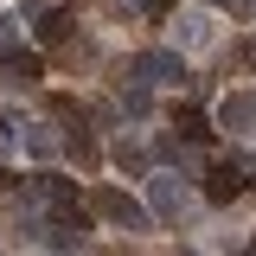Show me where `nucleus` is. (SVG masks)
I'll use <instances>...</instances> for the list:
<instances>
[{
	"label": "nucleus",
	"instance_id": "39448f33",
	"mask_svg": "<svg viewBox=\"0 0 256 256\" xmlns=\"http://www.w3.org/2000/svg\"><path fill=\"white\" fill-rule=\"evenodd\" d=\"M180 212H186L180 180H173V173H154V218H180Z\"/></svg>",
	"mask_w": 256,
	"mask_h": 256
},
{
	"label": "nucleus",
	"instance_id": "9d476101",
	"mask_svg": "<svg viewBox=\"0 0 256 256\" xmlns=\"http://www.w3.org/2000/svg\"><path fill=\"white\" fill-rule=\"evenodd\" d=\"M26 148H32V154H52L58 141H52V128H26Z\"/></svg>",
	"mask_w": 256,
	"mask_h": 256
},
{
	"label": "nucleus",
	"instance_id": "ddd939ff",
	"mask_svg": "<svg viewBox=\"0 0 256 256\" xmlns=\"http://www.w3.org/2000/svg\"><path fill=\"white\" fill-rule=\"evenodd\" d=\"M218 6H230V13H250V6H256V0H218Z\"/></svg>",
	"mask_w": 256,
	"mask_h": 256
},
{
	"label": "nucleus",
	"instance_id": "9b49d317",
	"mask_svg": "<svg viewBox=\"0 0 256 256\" xmlns=\"http://www.w3.org/2000/svg\"><path fill=\"white\" fill-rule=\"evenodd\" d=\"M116 160H122L128 173H141V166H148V160H141V148H128V141H122V148H116Z\"/></svg>",
	"mask_w": 256,
	"mask_h": 256
},
{
	"label": "nucleus",
	"instance_id": "20e7f679",
	"mask_svg": "<svg viewBox=\"0 0 256 256\" xmlns=\"http://www.w3.org/2000/svg\"><path fill=\"white\" fill-rule=\"evenodd\" d=\"M237 192H244V166H230V160H224V166H212V173H205V198H212V205L237 198Z\"/></svg>",
	"mask_w": 256,
	"mask_h": 256
},
{
	"label": "nucleus",
	"instance_id": "423d86ee",
	"mask_svg": "<svg viewBox=\"0 0 256 256\" xmlns=\"http://www.w3.org/2000/svg\"><path fill=\"white\" fill-rule=\"evenodd\" d=\"M70 32H77V20H70V13H38V45H64Z\"/></svg>",
	"mask_w": 256,
	"mask_h": 256
},
{
	"label": "nucleus",
	"instance_id": "6e6552de",
	"mask_svg": "<svg viewBox=\"0 0 256 256\" xmlns=\"http://www.w3.org/2000/svg\"><path fill=\"white\" fill-rule=\"evenodd\" d=\"M6 70H13L20 84H38V77H45V64L32 58V52H6Z\"/></svg>",
	"mask_w": 256,
	"mask_h": 256
},
{
	"label": "nucleus",
	"instance_id": "f8f14e48",
	"mask_svg": "<svg viewBox=\"0 0 256 256\" xmlns=\"http://www.w3.org/2000/svg\"><path fill=\"white\" fill-rule=\"evenodd\" d=\"M237 64H250V70H256V38H250V45H237Z\"/></svg>",
	"mask_w": 256,
	"mask_h": 256
},
{
	"label": "nucleus",
	"instance_id": "f03ea898",
	"mask_svg": "<svg viewBox=\"0 0 256 256\" xmlns=\"http://www.w3.org/2000/svg\"><path fill=\"white\" fill-rule=\"evenodd\" d=\"M122 70H128V77H141V84H180V77H186L180 52H141V58H128Z\"/></svg>",
	"mask_w": 256,
	"mask_h": 256
},
{
	"label": "nucleus",
	"instance_id": "2eb2a0df",
	"mask_svg": "<svg viewBox=\"0 0 256 256\" xmlns=\"http://www.w3.org/2000/svg\"><path fill=\"white\" fill-rule=\"evenodd\" d=\"M0 192H13V173H6V166H0Z\"/></svg>",
	"mask_w": 256,
	"mask_h": 256
},
{
	"label": "nucleus",
	"instance_id": "7ed1b4c3",
	"mask_svg": "<svg viewBox=\"0 0 256 256\" xmlns=\"http://www.w3.org/2000/svg\"><path fill=\"white\" fill-rule=\"evenodd\" d=\"M218 128L250 134V128H256V96H250V90H224V102H218Z\"/></svg>",
	"mask_w": 256,
	"mask_h": 256
},
{
	"label": "nucleus",
	"instance_id": "0eeeda50",
	"mask_svg": "<svg viewBox=\"0 0 256 256\" xmlns=\"http://www.w3.org/2000/svg\"><path fill=\"white\" fill-rule=\"evenodd\" d=\"M180 45H192V52H198V45H212V26H205V13H186V20H180Z\"/></svg>",
	"mask_w": 256,
	"mask_h": 256
},
{
	"label": "nucleus",
	"instance_id": "1a4fd4ad",
	"mask_svg": "<svg viewBox=\"0 0 256 256\" xmlns=\"http://www.w3.org/2000/svg\"><path fill=\"white\" fill-rule=\"evenodd\" d=\"M173 128H180V141H205V134H212V122H205L198 109H180V116H173Z\"/></svg>",
	"mask_w": 256,
	"mask_h": 256
},
{
	"label": "nucleus",
	"instance_id": "f257e3e1",
	"mask_svg": "<svg viewBox=\"0 0 256 256\" xmlns=\"http://www.w3.org/2000/svg\"><path fill=\"white\" fill-rule=\"evenodd\" d=\"M90 212H96V218H109V224H122V230H148L141 198H128V192H116V186H96V192H90Z\"/></svg>",
	"mask_w": 256,
	"mask_h": 256
},
{
	"label": "nucleus",
	"instance_id": "4468645a",
	"mask_svg": "<svg viewBox=\"0 0 256 256\" xmlns=\"http://www.w3.org/2000/svg\"><path fill=\"white\" fill-rule=\"evenodd\" d=\"M148 13H154V20H160V13H173V0H148Z\"/></svg>",
	"mask_w": 256,
	"mask_h": 256
}]
</instances>
